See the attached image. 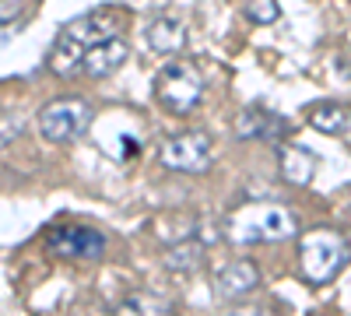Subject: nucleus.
Returning a JSON list of instances; mask_svg holds the SVG:
<instances>
[{"label": "nucleus", "instance_id": "obj_10", "mask_svg": "<svg viewBox=\"0 0 351 316\" xmlns=\"http://www.w3.org/2000/svg\"><path fill=\"white\" fill-rule=\"evenodd\" d=\"M260 284V267L253 260H232L215 271V292L218 299H239Z\"/></svg>", "mask_w": 351, "mask_h": 316}, {"label": "nucleus", "instance_id": "obj_19", "mask_svg": "<svg viewBox=\"0 0 351 316\" xmlns=\"http://www.w3.org/2000/svg\"><path fill=\"white\" fill-rule=\"evenodd\" d=\"M21 11V0H0V25H8Z\"/></svg>", "mask_w": 351, "mask_h": 316}, {"label": "nucleus", "instance_id": "obj_15", "mask_svg": "<svg viewBox=\"0 0 351 316\" xmlns=\"http://www.w3.org/2000/svg\"><path fill=\"white\" fill-rule=\"evenodd\" d=\"M169 309L158 302V299H152V295H130V299H123L120 306L112 309V316H165Z\"/></svg>", "mask_w": 351, "mask_h": 316}, {"label": "nucleus", "instance_id": "obj_11", "mask_svg": "<svg viewBox=\"0 0 351 316\" xmlns=\"http://www.w3.org/2000/svg\"><path fill=\"white\" fill-rule=\"evenodd\" d=\"M278 169L288 186H309L316 176V155L302 145H285L278 151Z\"/></svg>", "mask_w": 351, "mask_h": 316}, {"label": "nucleus", "instance_id": "obj_17", "mask_svg": "<svg viewBox=\"0 0 351 316\" xmlns=\"http://www.w3.org/2000/svg\"><path fill=\"white\" fill-rule=\"evenodd\" d=\"M18 127H21V120H18V117H8V120H0V148H4L8 141H14V137L21 134Z\"/></svg>", "mask_w": 351, "mask_h": 316}, {"label": "nucleus", "instance_id": "obj_13", "mask_svg": "<svg viewBox=\"0 0 351 316\" xmlns=\"http://www.w3.org/2000/svg\"><path fill=\"white\" fill-rule=\"evenodd\" d=\"M148 46L155 49V53H180L183 46H186V25L180 21V18H169V14H162V18H155L152 25H148Z\"/></svg>", "mask_w": 351, "mask_h": 316}, {"label": "nucleus", "instance_id": "obj_18", "mask_svg": "<svg viewBox=\"0 0 351 316\" xmlns=\"http://www.w3.org/2000/svg\"><path fill=\"white\" fill-rule=\"evenodd\" d=\"M221 316H271L263 306H236V309H225Z\"/></svg>", "mask_w": 351, "mask_h": 316}, {"label": "nucleus", "instance_id": "obj_2", "mask_svg": "<svg viewBox=\"0 0 351 316\" xmlns=\"http://www.w3.org/2000/svg\"><path fill=\"white\" fill-rule=\"evenodd\" d=\"M299 232V221L281 204H246L232 211L225 221V239L232 246H256V243H285Z\"/></svg>", "mask_w": 351, "mask_h": 316}, {"label": "nucleus", "instance_id": "obj_4", "mask_svg": "<svg viewBox=\"0 0 351 316\" xmlns=\"http://www.w3.org/2000/svg\"><path fill=\"white\" fill-rule=\"evenodd\" d=\"M92 117H95L92 102L81 99V95L49 99L39 109V134L49 145H71V141L84 137V130L92 127Z\"/></svg>", "mask_w": 351, "mask_h": 316}, {"label": "nucleus", "instance_id": "obj_8", "mask_svg": "<svg viewBox=\"0 0 351 316\" xmlns=\"http://www.w3.org/2000/svg\"><path fill=\"white\" fill-rule=\"evenodd\" d=\"M288 134V120L267 106H246L236 117V137L243 141H278Z\"/></svg>", "mask_w": 351, "mask_h": 316}, {"label": "nucleus", "instance_id": "obj_14", "mask_svg": "<svg viewBox=\"0 0 351 316\" xmlns=\"http://www.w3.org/2000/svg\"><path fill=\"white\" fill-rule=\"evenodd\" d=\"M200 256H204V246L193 243V239H186V243H176V246L165 253V264H169L172 271H193V267L200 264Z\"/></svg>", "mask_w": 351, "mask_h": 316}, {"label": "nucleus", "instance_id": "obj_5", "mask_svg": "<svg viewBox=\"0 0 351 316\" xmlns=\"http://www.w3.org/2000/svg\"><path fill=\"white\" fill-rule=\"evenodd\" d=\"M155 95H158L165 112H172V117H190L204 99V77L193 64L172 60L155 77Z\"/></svg>", "mask_w": 351, "mask_h": 316}, {"label": "nucleus", "instance_id": "obj_1", "mask_svg": "<svg viewBox=\"0 0 351 316\" xmlns=\"http://www.w3.org/2000/svg\"><path fill=\"white\" fill-rule=\"evenodd\" d=\"M123 25H127V18L112 8H95L88 14L71 18L60 32H56V46H53V56H49L53 74L74 77L77 67H81V56L106 39H120Z\"/></svg>", "mask_w": 351, "mask_h": 316}, {"label": "nucleus", "instance_id": "obj_7", "mask_svg": "<svg viewBox=\"0 0 351 316\" xmlns=\"http://www.w3.org/2000/svg\"><path fill=\"white\" fill-rule=\"evenodd\" d=\"M162 165L172 172H208L211 169V137L200 134V130H183V134H172L162 151H158Z\"/></svg>", "mask_w": 351, "mask_h": 316}, {"label": "nucleus", "instance_id": "obj_12", "mask_svg": "<svg viewBox=\"0 0 351 316\" xmlns=\"http://www.w3.org/2000/svg\"><path fill=\"white\" fill-rule=\"evenodd\" d=\"M306 120L319 134L341 137V134H351V106H344V102H319V106H313L306 112Z\"/></svg>", "mask_w": 351, "mask_h": 316}, {"label": "nucleus", "instance_id": "obj_16", "mask_svg": "<svg viewBox=\"0 0 351 316\" xmlns=\"http://www.w3.org/2000/svg\"><path fill=\"white\" fill-rule=\"evenodd\" d=\"M246 14H250L256 25H271V21L281 18V8H278V0H250Z\"/></svg>", "mask_w": 351, "mask_h": 316}, {"label": "nucleus", "instance_id": "obj_3", "mask_svg": "<svg viewBox=\"0 0 351 316\" xmlns=\"http://www.w3.org/2000/svg\"><path fill=\"white\" fill-rule=\"evenodd\" d=\"M351 260V243L337 228H309L299 243V267L309 284L334 281Z\"/></svg>", "mask_w": 351, "mask_h": 316}, {"label": "nucleus", "instance_id": "obj_20", "mask_svg": "<svg viewBox=\"0 0 351 316\" xmlns=\"http://www.w3.org/2000/svg\"><path fill=\"white\" fill-rule=\"evenodd\" d=\"M348 243H351V239H348Z\"/></svg>", "mask_w": 351, "mask_h": 316}, {"label": "nucleus", "instance_id": "obj_9", "mask_svg": "<svg viewBox=\"0 0 351 316\" xmlns=\"http://www.w3.org/2000/svg\"><path fill=\"white\" fill-rule=\"evenodd\" d=\"M127 56H130V46L123 39H106V42L92 46L81 56L77 74H84V77H109V74H116L127 64Z\"/></svg>", "mask_w": 351, "mask_h": 316}, {"label": "nucleus", "instance_id": "obj_6", "mask_svg": "<svg viewBox=\"0 0 351 316\" xmlns=\"http://www.w3.org/2000/svg\"><path fill=\"white\" fill-rule=\"evenodd\" d=\"M46 250L56 260H102L106 253V236L92 225H56L46 232Z\"/></svg>", "mask_w": 351, "mask_h": 316}]
</instances>
